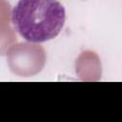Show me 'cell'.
Here are the masks:
<instances>
[{"mask_svg":"<svg viewBox=\"0 0 122 122\" xmlns=\"http://www.w3.org/2000/svg\"><path fill=\"white\" fill-rule=\"evenodd\" d=\"M15 30L30 43L55 38L66 21V11L57 0H19L11 11Z\"/></svg>","mask_w":122,"mask_h":122,"instance_id":"cell-1","label":"cell"},{"mask_svg":"<svg viewBox=\"0 0 122 122\" xmlns=\"http://www.w3.org/2000/svg\"><path fill=\"white\" fill-rule=\"evenodd\" d=\"M8 61L11 71L23 76H30L39 72L46 61L43 48L31 43H20L10 49Z\"/></svg>","mask_w":122,"mask_h":122,"instance_id":"cell-2","label":"cell"},{"mask_svg":"<svg viewBox=\"0 0 122 122\" xmlns=\"http://www.w3.org/2000/svg\"><path fill=\"white\" fill-rule=\"evenodd\" d=\"M10 9L5 0H0V23H6L9 21Z\"/></svg>","mask_w":122,"mask_h":122,"instance_id":"cell-3","label":"cell"}]
</instances>
